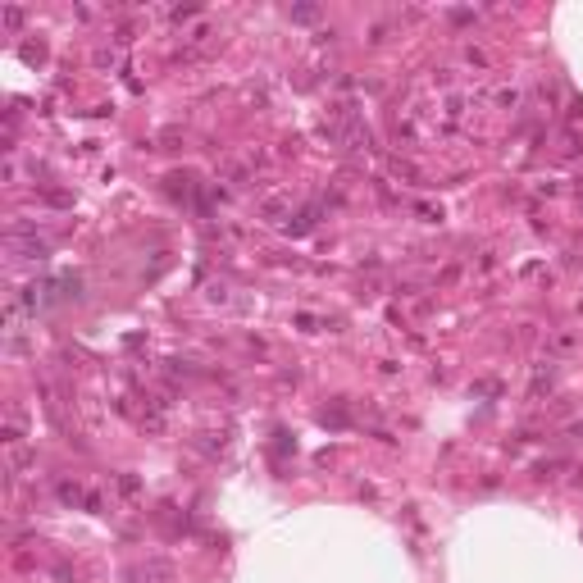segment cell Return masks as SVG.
Listing matches in <instances>:
<instances>
[{
  "label": "cell",
  "instance_id": "1",
  "mask_svg": "<svg viewBox=\"0 0 583 583\" xmlns=\"http://www.w3.org/2000/svg\"><path fill=\"white\" fill-rule=\"evenodd\" d=\"M260 210H264V219H283L287 210H292V196H287V192H274V196L260 201Z\"/></svg>",
  "mask_w": 583,
  "mask_h": 583
},
{
  "label": "cell",
  "instance_id": "2",
  "mask_svg": "<svg viewBox=\"0 0 583 583\" xmlns=\"http://www.w3.org/2000/svg\"><path fill=\"white\" fill-rule=\"evenodd\" d=\"M19 23H23V10H14V5H10V10H5V28H19Z\"/></svg>",
  "mask_w": 583,
  "mask_h": 583
}]
</instances>
